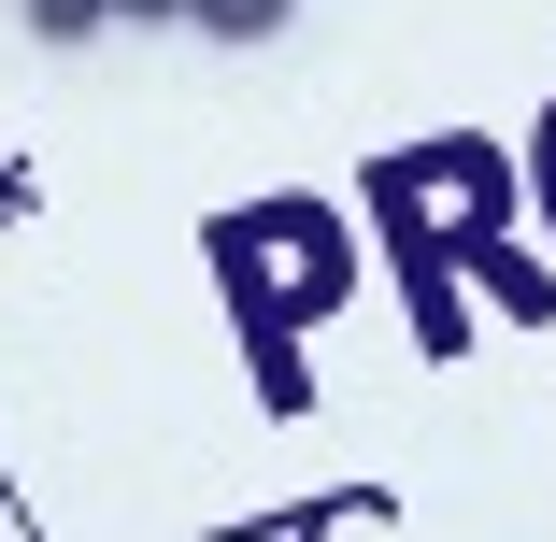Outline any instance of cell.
<instances>
[{
    "mask_svg": "<svg viewBox=\"0 0 556 542\" xmlns=\"http://www.w3.org/2000/svg\"><path fill=\"white\" fill-rule=\"evenodd\" d=\"M186 15H200V43H271L300 0H186Z\"/></svg>",
    "mask_w": 556,
    "mask_h": 542,
    "instance_id": "obj_1",
    "label": "cell"
},
{
    "mask_svg": "<svg viewBox=\"0 0 556 542\" xmlns=\"http://www.w3.org/2000/svg\"><path fill=\"white\" fill-rule=\"evenodd\" d=\"M29 29L72 58V43H100V29H115V15H100V0H29Z\"/></svg>",
    "mask_w": 556,
    "mask_h": 542,
    "instance_id": "obj_2",
    "label": "cell"
},
{
    "mask_svg": "<svg viewBox=\"0 0 556 542\" xmlns=\"http://www.w3.org/2000/svg\"><path fill=\"white\" fill-rule=\"evenodd\" d=\"M100 15H115V29H172L186 0H100Z\"/></svg>",
    "mask_w": 556,
    "mask_h": 542,
    "instance_id": "obj_3",
    "label": "cell"
}]
</instances>
